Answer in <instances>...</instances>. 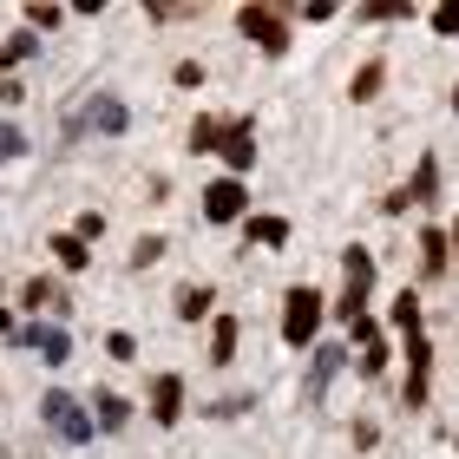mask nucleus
<instances>
[{"label":"nucleus","mask_w":459,"mask_h":459,"mask_svg":"<svg viewBox=\"0 0 459 459\" xmlns=\"http://www.w3.org/2000/svg\"><path fill=\"white\" fill-rule=\"evenodd\" d=\"M316 322H322V296H316V289H289L282 342H289V348H308V342H316Z\"/></svg>","instance_id":"2"},{"label":"nucleus","mask_w":459,"mask_h":459,"mask_svg":"<svg viewBox=\"0 0 459 459\" xmlns=\"http://www.w3.org/2000/svg\"><path fill=\"white\" fill-rule=\"evenodd\" d=\"M53 256L66 263V269H86L92 256H86V237H53Z\"/></svg>","instance_id":"13"},{"label":"nucleus","mask_w":459,"mask_h":459,"mask_svg":"<svg viewBox=\"0 0 459 459\" xmlns=\"http://www.w3.org/2000/svg\"><path fill=\"white\" fill-rule=\"evenodd\" d=\"M249 243H289V223L282 217H249Z\"/></svg>","instance_id":"12"},{"label":"nucleus","mask_w":459,"mask_h":459,"mask_svg":"<svg viewBox=\"0 0 459 459\" xmlns=\"http://www.w3.org/2000/svg\"><path fill=\"white\" fill-rule=\"evenodd\" d=\"M420 249H427V276H440V269H446V237H440V230H427Z\"/></svg>","instance_id":"17"},{"label":"nucleus","mask_w":459,"mask_h":459,"mask_svg":"<svg viewBox=\"0 0 459 459\" xmlns=\"http://www.w3.org/2000/svg\"><path fill=\"white\" fill-rule=\"evenodd\" d=\"M158 256H164V243H158V237H144V243L132 249V263H138V269H144V263H158Z\"/></svg>","instance_id":"22"},{"label":"nucleus","mask_w":459,"mask_h":459,"mask_svg":"<svg viewBox=\"0 0 459 459\" xmlns=\"http://www.w3.org/2000/svg\"><path fill=\"white\" fill-rule=\"evenodd\" d=\"M125 420H132V407H125L118 394H99V427H106V433H118Z\"/></svg>","instance_id":"11"},{"label":"nucleus","mask_w":459,"mask_h":459,"mask_svg":"<svg viewBox=\"0 0 459 459\" xmlns=\"http://www.w3.org/2000/svg\"><path fill=\"white\" fill-rule=\"evenodd\" d=\"M237 27H243L249 39H256L263 53H282V47H289V27H282V13H269V7H243V13H237Z\"/></svg>","instance_id":"4"},{"label":"nucleus","mask_w":459,"mask_h":459,"mask_svg":"<svg viewBox=\"0 0 459 459\" xmlns=\"http://www.w3.org/2000/svg\"><path fill=\"white\" fill-rule=\"evenodd\" d=\"M0 459H7V453H0Z\"/></svg>","instance_id":"26"},{"label":"nucleus","mask_w":459,"mask_h":459,"mask_svg":"<svg viewBox=\"0 0 459 459\" xmlns=\"http://www.w3.org/2000/svg\"><path fill=\"white\" fill-rule=\"evenodd\" d=\"M433 27H440V33H459V7H433Z\"/></svg>","instance_id":"24"},{"label":"nucleus","mask_w":459,"mask_h":459,"mask_svg":"<svg viewBox=\"0 0 459 459\" xmlns=\"http://www.w3.org/2000/svg\"><path fill=\"white\" fill-rule=\"evenodd\" d=\"M27 53H33V33H13L7 47H0V66H20V59H27Z\"/></svg>","instance_id":"19"},{"label":"nucleus","mask_w":459,"mask_h":459,"mask_svg":"<svg viewBox=\"0 0 459 459\" xmlns=\"http://www.w3.org/2000/svg\"><path fill=\"white\" fill-rule=\"evenodd\" d=\"M394 322H401L407 335H420V296H413V289H407L401 302H394Z\"/></svg>","instance_id":"16"},{"label":"nucleus","mask_w":459,"mask_h":459,"mask_svg":"<svg viewBox=\"0 0 459 459\" xmlns=\"http://www.w3.org/2000/svg\"><path fill=\"white\" fill-rule=\"evenodd\" d=\"M178 407H184V381H178V374H158V381H152V413H158V427H171Z\"/></svg>","instance_id":"7"},{"label":"nucleus","mask_w":459,"mask_h":459,"mask_svg":"<svg viewBox=\"0 0 459 459\" xmlns=\"http://www.w3.org/2000/svg\"><path fill=\"white\" fill-rule=\"evenodd\" d=\"M230 354H237V322L217 316V328H211V361H230Z\"/></svg>","instance_id":"10"},{"label":"nucleus","mask_w":459,"mask_h":459,"mask_svg":"<svg viewBox=\"0 0 459 459\" xmlns=\"http://www.w3.org/2000/svg\"><path fill=\"white\" fill-rule=\"evenodd\" d=\"M47 302H53V308H66V296H59L47 276H33V282H27V308H47Z\"/></svg>","instance_id":"15"},{"label":"nucleus","mask_w":459,"mask_h":459,"mask_svg":"<svg viewBox=\"0 0 459 459\" xmlns=\"http://www.w3.org/2000/svg\"><path fill=\"white\" fill-rule=\"evenodd\" d=\"M453 249H459V223H453Z\"/></svg>","instance_id":"25"},{"label":"nucleus","mask_w":459,"mask_h":459,"mask_svg":"<svg viewBox=\"0 0 459 459\" xmlns=\"http://www.w3.org/2000/svg\"><path fill=\"white\" fill-rule=\"evenodd\" d=\"M20 144H27V138H20L13 125H0V158H20Z\"/></svg>","instance_id":"23"},{"label":"nucleus","mask_w":459,"mask_h":459,"mask_svg":"<svg viewBox=\"0 0 459 459\" xmlns=\"http://www.w3.org/2000/svg\"><path fill=\"white\" fill-rule=\"evenodd\" d=\"M178 316H184V322H204V316H211V289L184 282V289H178Z\"/></svg>","instance_id":"9"},{"label":"nucleus","mask_w":459,"mask_h":459,"mask_svg":"<svg viewBox=\"0 0 459 459\" xmlns=\"http://www.w3.org/2000/svg\"><path fill=\"white\" fill-rule=\"evenodd\" d=\"M20 342H39V354H47L53 368H59V361H66V354H73V342H66V328H27V335H20Z\"/></svg>","instance_id":"8"},{"label":"nucleus","mask_w":459,"mask_h":459,"mask_svg":"<svg viewBox=\"0 0 459 459\" xmlns=\"http://www.w3.org/2000/svg\"><path fill=\"white\" fill-rule=\"evenodd\" d=\"M217 158L230 164V171H249V164H256V138H249V118L223 125V144H217Z\"/></svg>","instance_id":"6"},{"label":"nucleus","mask_w":459,"mask_h":459,"mask_svg":"<svg viewBox=\"0 0 459 459\" xmlns=\"http://www.w3.org/2000/svg\"><path fill=\"white\" fill-rule=\"evenodd\" d=\"M92 125H99V132H125V106H99Z\"/></svg>","instance_id":"21"},{"label":"nucleus","mask_w":459,"mask_h":459,"mask_svg":"<svg viewBox=\"0 0 459 459\" xmlns=\"http://www.w3.org/2000/svg\"><path fill=\"white\" fill-rule=\"evenodd\" d=\"M243 204H249V197H243V184H237V178H217L211 191H204V217H211V223H237V217H243Z\"/></svg>","instance_id":"5"},{"label":"nucleus","mask_w":459,"mask_h":459,"mask_svg":"<svg viewBox=\"0 0 459 459\" xmlns=\"http://www.w3.org/2000/svg\"><path fill=\"white\" fill-rule=\"evenodd\" d=\"M387 368V342H368L361 348V374H381Z\"/></svg>","instance_id":"20"},{"label":"nucleus","mask_w":459,"mask_h":459,"mask_svg":"<svg viewBox=\"0 0 459 459\" xmlns=\"http://www.w3.org/2000/svg\"><path fill=\"white\" fill-rule=\"evenodd\" d=\"M335 361H342V348H316V374H308V394H322V387H328Z\"/></svg>","instance_id":"14"},{"label":"nucleus","mask_w":459,"mask_h":459,"mask_svg":"<svg viewBox=\"0 0 459 459\" xmlns=\"http://www.w3.org/2000/svg\"><path fill=\"white\" fill-rule=\"evenodd\" d=\"M342 263H348V289H342V302H335V316L354 328L361 322V308H368V282H374V263H368V249H342Z\"/></svg>","instance_id":"1"},{"label":"nucleus","mask_w":459,"mask_h":459,"mask_svg":"<svg viewBox=\"0 0 459 459\" xmlns=\"http://www.w3.org/2000/svg\"><path fill=\"white\" fill-rule=\"evenodd\" d=\"M374 92H381V59H374V66H361V73H354V99H374Z\"/></svg>","instance_id":"18"},{"label":"nucleus","mask_w":459,"mask_h":459,"mask_svg":"<svg viewBox=\"0 0 459 459\" xmlns=\"http://www.w3.org/2000/svg\"><path fill=\"white\" fill-rule=\"evenodd\" d=\"M39 413H47V427L59 433V440H92V420H86V413H79V401H73V394H47V407H39Z\"/></svg>","instance_id":"3"}]
</instances>
